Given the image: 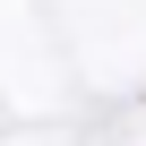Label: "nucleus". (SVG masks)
<instances>
[]
</instances>
